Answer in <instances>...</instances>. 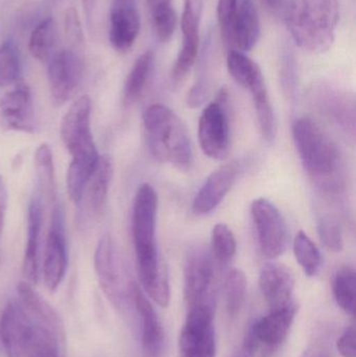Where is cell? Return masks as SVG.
Segmentation results:
<instances>
[{
    "label": "cell",
    "mask_w": 356,
    "mask_h": 357,
    "mask_svg": "<svg viewBox=\"0 0 356 357\" xmlns=\"http://www.w3.org/2000/svg\"><path fill=\"white\" fill-rule=\"evenodd\" d=\"M157 191L152 185L144 183L138 187L132 214V235L138 277L148 298L161 307H167L169 303V272L157 245Z\"/></svg>",
    "instance_id": "6da1fadb"
},
{
    "label": "cell",
    "mask_w": 356,
    "mask_h": 357,
    "mask_svg": "<svg viewBox=\"0 0 356 357\" xmlns=\"http://www.w3.org/2000/svg\"><path fill=\"white\" fill-rule=\"evenodd\" d=\"M144 136L150 154L180 169L190 167L194 160L192 140L187 128L169 107L154 104L142 115Z\"/></svg>",
    "instance_id": "7a4b0ae2"
},
{
    "label": "cell",
    "mask_w": 356,
    "mask_h": 357,
    "mask_svg": "<svg viewBox=\"0 0 356 357\" xmlns=\"http://www.w3.org/2000/svg\"><path fill=\"white\" fill-rule=\"evenodd\" d=\"M339 18L338 0H292L286 22L299 47L323 54L334 44Z\"/></svg>",
    "instance_id": "3957f363"
},
{
    "label": "cell",
    "mask_w": 356,
    "mask_h": 357,
    "mask_svg": "<svg viewBox=\"0 0 356 357\" xmlns=\"http://www.w3.org/2000/svg\"><path fill=\"white\" fill-rule=\"evenodd\" d=\"M293 137L303 167L318 184L332 190L339 184L341 169L338 148L313 119L301 117L293 125Z\"/></svg>",
    "instance_id": "277c9868"
},
{
    "label": "cell",
    "mask_w": 356,
    "mask_h": 357,
    "mask_svg": "<svg viewBox=\"0 0 356 357\" xmlns=\"http://www.w3.org/2000/svg\"><path fill=\"white\" fill-rule=\"evenodd\" d=\"M215 258L207 248L196 245L186 254L184 268V301L187 310L209 307L215 310Z\"/></svg>",
    "instance_id": "5b68a950"
},
{
    "label": "cell",
    "mask_w": 356,
    "mask_h": 357,
    "mask_svg": "<svg viewBox=\"0 0 356 357\" xmlns=\"http://www.w3.org/2000/svg\"><path fill=\"white\" fill-rule=\"evenodd\" d=\"M91 100L84 96L77 98L64 115L61 123L63 144L75 162L96 165L100 156L91 132Z\"/></svg>",
    "instance_id": "8992f818"
},
{
    "label": "cell",
    "mask_w": 356,
    "mask_h": 357,
    "mask_svg": "<svg viewBox=\"0 0 356 357\" xmlns=\"http://www.w3.org/2000/svg\"><path fill=\"white\" fill-rule=\"evenodd\" d=\"M229 92L222 88L217 98L207 105L199 119L201 150L213 160H226L231 149V129L228 114Z\"/></svg>",
    "instance_id": "52a82bcc"
},
{
    "label": "cell",
    "mask_w": 356,
    "mask_h": 357,
    "mask_svg": "<svg viewBox=\"0 0 356 357\" xmlns=\"http://www.w3.org/2000/svg\"><path fill=\"white\" fill-rule=\"evenodd\" d=\"M251 218L261 254L269 259L281 256L288 249L290 234L279 209L269 199L259 197L251 204Z\"/></svg>",
    "instance_id": "ba28073f"
},
{
    "label": "cell",
    "mask_w": 356,
    "mask_h": 357,
    "mask_svg": "<svg viewBox=\"0 0 356 357\" xmlns=\"http://www.w3.org/2000/svg\"><path fill=\"white\" fill-rule=\"evenodd\" d=\"M94 268L100 287L116 308H123L129 299V283L125 284L121 260L112 236H100L94 254Z\"/></svg>",
    "instance_id": "9c48e42d"
},
{
    "label": "cell",
    "mask_w": 356,
    "mask_h": 357,
    "mask_svg": "<svg viewBox=\"0 0 356 357\" xmlns=\"http://www.w3.org/2000/svg\"><path fill=\"white\" fill-rule=\"evenodd\" d=\"M215 310L209 307L187 310L179 337L180 357H215Z\"/></svg>",
    "instance_id": "30bf717a"
},
{
    "label": "cell",
    "mask_w": 356,
    "mask_h": 357,
    "mask_svg": "<svg viewBox=\"0 0 356 357\" xmlns=\"http://www.w3.org/2000/svg\"><path fill=\"white\" fill-rule=\"evenodd\" d=\"M37 321L20 301L8 302L0 317V340L8 357H29Z\"/></svg>",
    "instance_id": "8fae6325"
},
{
    "label": "cell",
    "mask_w": 356,
    "mask_h": 357,
    "mask_svg": "<svg viewBox=\"0 0 356 357\" xmlns=\"http://www.w3.org/2000/svg\"><path fill=\"white\" fill-rule=\"evenodd\" d=\"M84 63L75 50H64L48 61L47 79L50 98L56 106H63L77 92L83 81Z\"/></svg>",
    "instance_id": "7c38bea8"
},
{
    "label": "cell",
    "mask_w": 356,
    "mask_h": 357,
    "mask_svg": "<svg viewBox=\"0 0 356 357\" xmlns=\"http://www.w3.org/2000/svg\"><path fill=\"white\" fill-rule=\"evenodd\" d=\"M203 0H184L181 16L183 39L177 59L171 68V82L175 85L181 83L192 70L199 58L200 50V22L202 16Z\"/></svg>",
    "instance_id": "4fadbf2b"
},
{
    "label": "cell",
    "mask_w": 356,
    "mask_h": 357,
    "mask_svg": "<svg viewBox=\"0 0 356 357\" xmlns=\"http://www.w3.org/2000/svg\"><path fill=\"white\" fill-rule=\"evenodd\" d=\"M298 312L296 301L284 307L273 308L267 316L257 320L251 327L245 347L255 352L259 346L275 349L279 347L290 333Z\"/></svg>",
    "instance_id": "5bb4252c"
},
{
    "label": "cell",
    "mask_w": 356,
    "mask_h": 357,
    "mask_svg": "<svg viewBox=\"0 0 356 357\" xmlns=\"http://www.w3.org/2000/svg\"><path fill=\"white\" fill-rule=\"evenodd\" d=\"M64 218L61 208L52 212V226L46 241L43 264V280L48 291H56L66 274L67 250L64 234Z\"/></svg>",
    "instance_id": "9a60e30c"
},
{
    "label": "cell",
    "mask_w": 356,
    "mask_h": 357,
    "mask_svg": "<svg viewBox=\"0 0 356 357\" xmlns=\"http://www.w3.org/2000/svg\"><path fill=\"white\" fill-rule=\"evenodd\" d=\"M129 299L139 317L141 347L144 357H160L163 348V329L158 314L138 283H129Z\"/></svg>",
    "instance_id": "2e32d148"
},
{
    "label": "cell",
    "mask_w": 356,
    "mask_h": 357,
    "mask_svg": "<svg viewBox=\"0 0 356 357\" xmlns=\"http://www.w3.org/2000/svg\"><path fill=\"white\" fill-rule=\"evenodd\" d=\"M0 121L6 129L33 133L35 131L31 88L17 83L0 100Z\"/></svg>",
    "instance_id": "e0dca14e"
},
{
    "label": "cell",
    "mask_w": 356,
    "mask_h": 357,
    "mask_svg": "<svg viewBox=\"0 0 356 357\" xmlns=\"http://www.w3.org/2000/svg\"><path fill=\"white\" fill-rule=\"evenodd\" d=\"M259 289L270 308L284 307L296 301L294 298L295 277L292 270L278 262H269L259 274Z\"/></svg>",
    "instance_id": "ac0fdd59"
},
{
    "label": "cell",
    "mask_w": 356,
    "mask_h": 357,
    "mask_svg": "<svg viewBox=\"0 0 356 357\" xmlns=\"http://www.w3.org/2000/svg\"><path fill=\"white\" fill-rule=\"evenodd\" d=\"M140 31V15L135 0L114 3L109 20V40L118 52L133 47Z\"/></svg>",
    "instance_id": "d6986e66"
},
{
    "label": "cell",
    "mask_w": 356,
    "mask_h": 357,
    "mask_svg": "<svg viewBox=\"0 0 356 357\" xmlns=\"http://www.w3.org/2000/svg\"><path fill=\"white\" fill-rule=\"evenodd\" d=\"M238 167L234 163L223 165L205 180L192 202V211L196 215H206L225 199L235 183Z\"/></svg>",
    "instance_id": "ffe728a7"
},
{
    "label": "cell",
    "mask_w": 356,
    "mask_h": 357,
    "mask_svg": "<svg viewBox=\"0 0 356 357\" xmlns=\"http://www.w3.org/2000/svg\"><path fill=\"white\" fill-rule=\"evenodd\" d=\"M261 37V20L254 0H238L226 43L242 52H250Z\"/></svg>",
    "instance_id": "44dd1931"
},
{
    "label": "cell",
    "mask_w": 356,
    "mask_h": 357,
    "mask_svg": "<svg viewBox=\"0 0 356 357\" xmlns=\"http://www.w3.org/2000/svg\"><path fill=\"white\" fill-rule=\"evenodd\" d=\"M42 211L39 199H33L29 207L27 220V243L23 258L22 274L25 282L31 285L37 284L39 281V249L40 231H41Z\"/></svg>",
    "instance_id": "7402d4cb"
},
{
    "label": "cell",
    "mask_w": 356,
    "mask_h": 357,
    "mask_svg": "<svg viewBox=\"0 0 356 357\" xmlns=\"http://www.w3.org/2000/svg\"><path fill=\"white\" fill-rule=\"evenodd\" d=\"M17 291L21 304L31 314V318L59 335L62 324L56 310L36 289H33V285L25 281L19 283Z\"/></svg>",
    "instance_id": "603a6c76"
},
{
    "label": "cell",
    "mask_w": 356,
    "mask_h": 357,
    "mask_svg": "<svg viewBox=\"0 0 356 357\" xmlns=\"http://www.w3.org/2000/svg\"><path fill=\"white\" fill-rule=\"evenodd\" d=\"M112 176L113 163L110 157H100L87 184L88 206L94 216H100L104 212Z\"/></svg>",
    "instance_id": "cb8c5ba5"
},
{
    "label": "cell",
    "mask_w": 356,
    "mask_h": 357,
    "mask_svg": "<svg viewBox=\"0 0 356 357\" xmlns=\"http://www.w3.org/2000/svg\"><path fill=\"white\" fill-rule=\"evenodd\" d=\"M155 54L152 50L140 54L125 79L123 98L125 104L132 105L139 100L154 69Z\"/></svg>",
    "instance_id": "d4e9b609"
},
{
    "label": "cell",
    "mask_w": 356,
    "mask_h": 357,
    "mask_svg": "<svg viewBox=\"0 0 356 357\" xmlns=\"http://www.w3.org/2000/svg\"><path fill=\"white\" fill-rule=\"evenodd\" d=\"M248 90L252 96L253 105L261 134L268 142H272L277 133V121L270 100L265 77L255 82Z\"/></svg>",
    "instance_id": "484cf974"
},
{
    "label": "cell",
    "mask_w": 356,
    "mask_h": 357,
    "mask_svg": "<svg viewBox=\"0 0 356 357\" xmlns=\"http://www.w3.org/2000/svg\"><path fill=\"white\" fill-rule=\"evenodd\" d=\"M56 41V27L52 17L44 19L31 31L29 50L31 56L41 62L49 61Z\"/></svg>",
    "instance_id": "4316f807"
},
{
    "label": "cell",
    "mask_w": 356,
    "mask_h": 357,
    "mask_svg": "<svg viewBox=\"0 0 356 357\" xmlns=\"http://www.w3.org/2000/svg\"><path fill=\"white\" fill-rule=\"evenodd\" d=\"M227 67L232 79L247 90L257 79L263 77V71L257 63L240 50H229L227 56Z\"/></svg>",
    "instance_id": "83f0119b"
},
{
    "label": "cell",
    "mask_w": 356,
    "mask_h": 357,
    "mask_svg": "<svg viewBox=\"0 0 356 357\" xmlns=\"http://www.w3.org/2000/svg\"><path fill=\"white\" fill-rule=\"evenodd\" d=\"M35 167L41 195L54 203L56 201V181L52 149L48 144H41L36 150Z\"/></svg>",
    "instance_id": "f1b7e54d"
},
{
    "label": "cell",
    "mask_w": 356,
    "mask_h": 357,
    "mask_svg": "<svg viewBox=\"0 0 356 357\" xmlns=\"http://www.w3.org/2000/svg\"><path fill=\"white\" fill-rule=\"evenodd\" d=\"M332 291L338 305L347 314L355 316L356 295L355 270L351 266L340 268L334 275Z\"/></svg>",
    "instance_id": "f546056e"
},
{
    "label": "cell",
    "mask_w": 356,
    "mask_h": 357,
    "mask_svg": "<svg viewBox=\"0 0 356 357\" xmlns=\"http://www.w3.org/2000/svg\"><path fill=\"white\" fill-rule=\"evenodd\" d=\"M294 254L305 275L313 277L318 274L322 264L321 253L304 231H299L295 237Z\"/></svg>",
    "instance_id": "4dcf8cb0"
},
{
    "label": "cell",
    "mask_w": 356,
    "mask_h": 357,
    "mask_svg": "<svg viewBox=\"0 0 356 357\" xmlns=\"http://www.w3.org/2000/svg\"><path fill=\"white\" fill-rule=\"evenodd\" d=\"M247 277L240 268H232L225 279L226 310L230 317L240 314L245 303L247 294Z\"/></svg>",
    "instance_id": "1f68e13d"
},
{
    "label": "cell",
    "mask_w": 356,
    "mask_h": 357,
    "mask_svg": "<svg viewBox=\"0 0 356 357\" xmlns=\"http://www.w3.org/2000/svg\"><path fill=\"white\" fill-rule=\"evenodd\" d=\"M236 239L228 225L219 222L211 232V254L219 264H229L236 254Z\"/></svg>",
    "instance_id": "d6a6232c"
},
{
    "label": "cell",
    "mask_w": 356,
    "mask_h": 357,
    "mask_svg": "<svg viewBox=\"0 0 356 357\" xmlns=\"http://www.w3.org/2000/svg\"><path fill=\"white\" fill-rule=\"evenodd\" d=\"M20 52L12 40L0 45V87H8L18 82L20 77Z\"/></svg>",
    "instance_id": "836d02e7"
},
{
    "label": "cell",
    "mask_w": 356,
    "mask_h": 357,
    "mask_svg": "<svg viewBox=\"0 0 356 357\" xmlns=\"http://www.w3.org/2000/svg\"><path fill=\"white\" fill-rule=\"evenodd\" d=\"M327 102L334 121L344 131L355 136V100L347 94L332 93Z\"/></svg>",
    "instance_id": "e575fe53"
},
{
    "label": "cell",
    "mask_w": 356,
    "mask_h": 357,
    "mask_svg": "<svg viewBox=\"0 0 356 357\" xmlns=\"http://www.w3.org/2000/svg\"><path fill=\"white\" fill-rule=\"evenodd\" d=\"M29 357H60L58 335L37 323Z\"/></svg>",
    "instance_id": "d590c367"
},
{
    "label": "cell",
    "mask_w": 356,
    "mask_h": 357,
    "mask_svg": "<svg viewBox=\"0 0 356 357\" xmlns=\"http://www.w3.org/2000/svg\"><path fill=\"white\" fill-rule=\"evenodd\" d=\"M318 230L322 243L330 251L338 253L344 247L340 222L330 213H322L318 220Z\"/></svg>",
    "instance_id": "8d00e7d4"
},
{
    "label": "cell",
    "mask_w": 356,
    "mask_h": 357,
    "mask_svg": "<svg viewBox=\"0 0 356 357\" xmlns=\"http://www.w3.org/2000/svg\"><path fill=\"white\" fill-rule=\"evenodd\" d=\"M238 6V0H219L217 2V22L225 41L229 35Z\"/></svg>",
    "instance_id": "74e56055"
},
{
    "label": "cell",
    "mask_w": 356,
    "mask_h": 357,
    "mask_svg": "<svg viewBox=\"0 0 356 357\" xmlns=\"http://www.w3.org/2000/svg\"><path fill=\"white\" fill-rule=\"evenodd\" d=\"M64 31L66 37L75 45L83 43L84 33L81 19H79V13L73 6L65 10Z\"/></svg>",
    "instance_id": "f35d334b"
},
{
    "label": "cell",
    "mask_w": 356,
    "mask_h": 357,
    "mask_svg": "<svg viewBox=\"0 0 356 357\" xmlns=\"http://www.w3.org/2000/svg\"><path fill=\"white\" fill-rule=\"evenodd\" d=\"M336 347L343 357H356L355 326L348 327L343 333L339 337Z\"/></svg>",
    "instance_id": "ab89813d"
},
{
    "label": "cell",
    "mask_w": 356,
    "mask_h": 357,
    "mask_svg": "<svg viewBox=\"0 0 356 357\" xmlns=\"http://www.w3.org/2000/svg\"><path fill=\"white\" fill-rule=\"evenodd\" d=\"M265 10L273 16L286 20L292 0H261Z\"/></svg>",
    "instance_id": "60d3db41"
},
{
    "label": "cell",
    "mask_w": 356,
    "mask_h": 357,
    "mask_svg": "<svg viewBox=\"0 0 356 357\" xmlns=\"http://www.w3.org/2000/svg\"><path fill=\"white\" fill-rule=\"evenodd\" d=\"M146 3H148L152 18L173 10L171 0H146Z\"/></svg>",
    "instance_id": "b9f144b4"
},
{
    "label": "cell",
    "mask_w": 356,
    "mask_h": 357,
    "mask_svg": "<svg viewBox=\"0 0 356 357\" xmlns=\"http://www.w3.org/2000/svg\"><path fill=\"white\" fill-rule=\"evenodd\" d=\"M6 208H8V191H6V185L0 176V235L2 234V230H3Z\"/></svg>",
    "instance_id": "7bdbcfd3"
},
{
    "label": "cell",
    "mask_w": 356,
    "mask_h": 357,
    "mask_svg": "<svg viewBox=\"0 0 356 357\" xmlns=\"http://www.w3.org/2000/svg\"><path fill=\"white\" fill-rule=\"evenodd\" d=\"M302 357H324V354H322V351L319 348L311 347L309 348V349L305 351V354H303Z\"/></svg>",
    "instance_id": "ee69618b"
},
{
    "label": "cell",
    "mask_w": 356,
    "mask_h": 357,
    "mask_svg": "<svg viewBox=\"0 0 356 357\" xmlns=\"http://www.w3.org/2000/svg\"><path fill=\"white\" fill-rule=\"evenodd\" d=\"M253 356H254V352L244 346V348L240 350V352H238L235 357H253Z\"/></svg>",
    "instance_id": "f6af8a7d"
},
{
    "label": "cell",
    "mask_w": 356,
    "mask_h": 357,
    "mask_svg": "<svg viewBox=\"0 0 356 357\" xmlns=\"http://www.w3.org/2000/svg\"><path fill=\"white\" fill-rule=\"evenodd\" d=\"M131 1V0H114V3H119V2Z\"/></svg>",
    "instance_id": "bcb514c9"
}]
</instances>
